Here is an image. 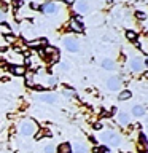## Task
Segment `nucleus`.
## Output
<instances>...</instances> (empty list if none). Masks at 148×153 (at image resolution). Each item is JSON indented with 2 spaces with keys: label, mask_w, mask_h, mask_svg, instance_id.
I'll list each match as a JSON object with an SVG mask.
<instances>
[{
  "label": "nucleus",
  "mask_w": 148,
  "mask_h": 153,
  "mask_svg": "<svg viewBox=\"0 0 148 153\" xmlns=\"http://www.w3.org/2000/svg\"><path fill=\"white\" fill-rule=\"evenodd\" d=\"M37 129H38V124L35 121H32V120H26V121L19 124V132L22 136H32V134L37 132Z\"/></svg>",
  "instance_id": "f257e3e1"
},
{
  "label": "nucleus",
  "mask_w": 148,
  "mask_h": 153,
  "mask_svg": "<svg viewBox=\"0 0 148 153\" xmlns=\"http://www.w3.org/2000/svg\"><path fill=\"white\" fill-rule=\"evenodd\" d=\"M40 54L45 57V59L51 61V62H54V61L59 59V51H57L54 46H46L45 50H40Z\"/></svg>",
  "instance_id": "f03ea898"
},
{
  "label": "nucleus",
  "mask_w": 148,
  "mask_h": 153,
  "mask_svg": "<svg viewBox=\"0 0 148 153\" xmlns=\"http://www.w3.org/2000/svg\"><path fill=\"white\" fill-rule=\"evenodd\" d=\"M100 139H102L104 142H107V143H110V145H113V147H116V145H119V136L116 132H113V131H108V132H104L102 136H100Z\"/></svg>",
  "instance_id": "7ed1b4c3"
},
{
  "label": "nucleus",
  "mask_w": 148,
  "mask_h": 153,
  "mask_svg": "<svg viewBox=\"0 0 148 153\" xmlns=\"http://www.w3.org/2000/svg\"><path fill=\"white\" fill-rule=\"evenodd\" d=\"M64 45H65V48L69 51H72V53H76L80 50V43L75 40V38H64Z\"/></svg>",
  "instance_id": "20e7f679"
},
{
  "label": "nucleus",
  "mask_w": 148,
  "mask_h": 153,
  "mask_svg": "<svg viewBox=\"0 0 148 153\" xmlns=\"http://www.w3.org/2000/svg\"><path fill=\"white\" fill-rule=\"evenodd\" d=\"M69 27H70L73 32H78V33H81V32L84 30L83 24H81V22H80L76 18H72V19H70V22H69Z\"/></svg>",
  "instance_id": "39448f33"
},
{
  "label": "nucleus",
  "mask_w": 148,
  "mask_h": 153,
  "mask_svg": "<svg viewBox=\"0 0 148 153\" xmlns=\"http://www.w3.org/2000/svg\"><path fill=\"white\" fill-rule=\"evenodd\" d=\"M40 10L45 14H54L57 11V5L56 3H45V5H40Z\"/></svg>",
  "instance_id": "423d86ee"
},
{
  "label": "nucleus",
  "mask_w": 148,
  "mask_h": 153,
  "mask_svg": "<svg viewBox=\"0 0 148 153\" xmlns=\"http://www.w3.org/2000/svg\"><path fill=\"white\" fill-rule=\"evenodd\" d=\"M119 85H121V81H119L118 76H110L108 81H107V88H108L110 91H116V89H119Z\"/></svg>",
  "instance_id": "0eeeda50"
},
{
  "label": "nucleus",
  "mask_w": 148,
  "mask_h": 153,
  "mask_svg": "<svg viewBox=\"0 0 148 153\" xmlns=\"http://www.w3.org/2000/svg\"><path fill=\"white\" fill-rule=\"evenodd\" d=\"M131 69L134 72H140L143 69V59L142 57H132L131 59Z\"/></svg>",
  "instance_id": "6e6552de"
},
{
  "label": "nucleus",
  "mask_w": 148,
  "mask_h": 153,
  "mask_svg": "<svg viewBox=\"0 0 148 153\" xmlns=\"http://www.w3.org/2000/svg\"><path fill=\"white\" fill-rule=\"evenodd\" d=\"M10 72H11L13 75L21 76V75L26 74V67L21 65V64H13V65H10Z\"/></svg>",
  "instance_id": "1a4fd4ad"
},
{
  "label": "nucleus",
  "mask_w": 148,
  "mask_h": 153,
  "mask_svg": "<svg viewBox=\"0 0 148 153\" xmlns=\"http://www.w3.org/2000/svg\"><path fill=\"white\" fill-rule=\"evenodd\" d=\"M27 45L32 48H40V46H48V42L46 38H38V40H30Z\"/></svg>",
  "instance_id": "9d476101"
},
{
  "label": "nucleus",
  "mask_w": 148,
  "mask_h": 153,
  "mask_svg": "<svg viewBox=\"0 0 148 153\" xmlns=\"http://www.w3.org/2000/svg\"><path fill=\"white\" fill-rule=\"evenodd\" d=\"M40 99L43 100V102H48V104H54L56 100H57V96H56V94H43Z\"/></svg>",
  "instance_id": "9b49d317"
},
{
  "label": "nucleus",
  "mask_w": 148,
  "mask_h": 153,
  "mask_svg": "<svg viewBox=\"0 0 148 153\" xmlns=\"http://www.w3.org/2000/svg\"><path fill=\"white\" fill-rule=\"evenodd\" d=\"M132 115H134V117H143V115H145V107H142V105H135V107L132 108Z\"/></svg>",
  "instance_id": "f8f14e48"
},
{
  "label": "nucleus",
  "mask_w": 148,
  "mask_h": 153,
  "mask_svg": "<svg viewBox=\"0 0 148 153\" xmlns=\"http://www.w3.org/2000/svg\"><path fill=\"white\" fill-rule=\"evenodd\" d=\"M118 123L119 124H123V126H126V124H129V115L127 113H119L118 115Z\"/></svg>",
  "instance_id": "ddd939ff"
},
{
  "label": "nucleus",
  "mask_w": 148,
  "mask_h": 153,
  "mask_svg": "<svg viewBox=\"0 0 148 153\" xmlns=\"http://www.w3.org/2000/svg\"><path fill=\"white\" fill-rule=\"evenodd\" d=\"M59 153H72V145H70V143H67V142L61 143V145H59Z\"/></svg>",
  "instance_id": "4468645a"
},
{
  "label": "nucleus",
  "mask_w": 148,
  "mask_h": 153,
  "mask_svg": "<svg viewBox=\"0 0 148 153\" xmlns=\"http://www.w3.org/2000/svg\"><path fill=\"white\" fill-rule=\"evenodd\" d=\"M73 150H75V153H86V147L81 142H75L73 143Z\"/></svg>",
  "instance_id": "2eb2a0df"
},
{
  "label": "nucleus",
  "mask_w": 148,
  "mask_h": 153,
  "mask_svg": "<svg viewBox=\"0 0 148 153\" xmlns=\"http://www.w3.org/2000/svg\"><path fill=\"white\" fill-rule=\"evenodd\" d=\"M102 67H104L105 70H115V62L110 61V59H105L102 62Z\"/></svg>",
  "instance_id": "dca6fc26"
},
{
  "label": "nucleus",
  "mask_w": 148,
  "mask_h": 153,
  "mask_svg": "<svg viewBox=\"0 0 148 153\" xmlns=\"http://www.w3.org/2000/svg\"><path fill=\"white\" fill-rule=\"evenodd\" d=\"M76 10H78V13L84 14L86 11H88V3H84V2H78V3H76Z\"/></svg>",
  "instance_id": "f3484780"
},
{
  "label": "nucleus",
  "mask_w": 148,
  "mask_h": 153,
  "mask_svg": "<svg viewBox=\"0 0 148 153\" xmlns=\"http://www.w3.org/2000/svg\"><path fill=\"white\" fill-rule=\"evenodd\" d=\"M131 91H127V89H124V91H121L119 93V96H118V99L119 100H127V99H131Z\"/></svg>",
  "instance_id": "a211bd4d"
},
{
  "label": "nucleus",
  "mask_w": 148,
  "mask_h": 153,
  "mask_svg": "<svg viewBox=\"0 0 148 153\" xmlns=\"http://www.w3.org/2000/svg\"><path fill=\"white\" fill-rule=\"evenodd\" d=\"M126 38H127V40H131V42H134V40H137V33L134 30H127L126 32Z\"/></svg>",
  "instance_id": "6ab92c4d"
},
{
  "label": "nucleus",
  "mask_w": 148,
  "mask_h": 153,
  "mask_svg": "<svg viewBox=\"0 0 148 153\" xmlns=\"http://www.w3.org/2000/svg\"><path fill=\"white\" fill-rule=\"evenodd\" d=\"M92 153H110V150H108V148H105V147H95L92 150Z\"/></svg>",
  "instance_id": "aec40b11"
},
{
  "label": "nucleus",
  "mask_w": 148,
  "mask_h": 153,
  "mask_svg": "<svg viewBox=\"0 0 148 153\" xmlns=\"http://www.w3.org/2000/svg\"><path fill=\"white\" fill-rule=\"evenodd\" d=\"M54 152H56V148L53 145H46L45 148H43V153H54Z\"/></svg>",
  "instance_id": "412c9836"
},
{
  "label": "nucleus",
  "mask_w": 148,
  "mask_h": 153,
  "mask_svg": "<svg viewBox=\"0 0 148 153\" xmlns=\"http://www.w3.org/2000/svg\"><path fill=\"white\" fill-rule=\"evenodd\" d=\"M135 16L140 19V21H143V19H147V13L145 11H135Z\"/></svg>",
  "instance_id": "4be33fe9"
},
{
  "label": "nucleus",
  "mask_w": 148,
  "mask_h": 153,
  "mask_svg": "<svg viewBox=\"0 0 148 153\" xmlns=\"http://www.w3.org/2000/svg\"><path fill=\"white\" fill-rule=\"evenodd\" d=\"M138 140H140V145H143V147L147 145V137H145V134H143V132H140V136H138Z\"/></svg>",
  "instance_id": "5701e85b"
},
{
  "label": "nucleus",
  "mask_w": 148,
  "mask_h": 153,
  "mask_svg": "<svg viewBox=\"0 0 148 153\" xmlns=\"http://www.w3.org/2000/svg\"><path fill=\"white\" fill-rule=\"evenodd\" d=\"M64 94L67 96V97H73V96H75V91H72V89H69V88H65V89H64Z\"/></svg>",
  "instance_id": "b1692460"
},
{
  "label": "nucleus",
  "mask_w": 148,
  "mask_h": 153,
  "mask_svg": "<svg viewBox=\"0 0 148 153\" xmlns=\"http://www.w3.org/2000/svg\"><path fill=\"white\" fill-rule=\"evenodd\" d=\"M61 69H62V70H69V69H70L69 62H62V64H61Z\"/></svg>",
  "instance_id": "393cba45"
},
{
  "label": "nucleus",
  "mask_w": 148,
  "mask_h": 153,
  "mask_svg": "<svg viewBox=\"0 0 148 153\" xmlns=\"http://www.w3.org/2000/svg\"><path fill=\"white\" fill-rule=\"evenodd\" d=\"M30 8L32 10H40V5L38 3H30Z\"/></svg>",
  "instance_id": "a878e982"
},
{
  "label": "nucleus",
  "mask_w": 148,
  "mask_h": 153,
  "mask_svg": "<svg viewBox=\"0 0 148 153\" xmlns=\"http://www.w3.org/2000/svg\"><path fill=\"white\" fill-rule=\"evenodd\" d=\"M94 128H95V129H102V124H100V123H95Z\"/></svg>",
  "instance_id": "bb28decb"
},
{
  "label": "nucleus",
  "mask_w": 148,
  "mask_h": 153,
  "mask_svg": "<svg viewBox=\"0 0 148 153\" xmlns=\"http://www.w3.org/2000/svg\"><path fill=\"white\" fill-rule=\"evenodd\" d=\"M3 19H5V14H3L2 11H0V21H3Z\"/></svg>",
  "instance_id": "cd10ccee"
}]
</instances>
